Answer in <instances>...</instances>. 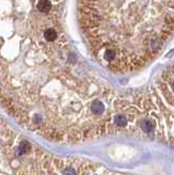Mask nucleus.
I'll return each mask as SVG.
<instances>
[{
	"label": "nucleus",
	"instance_id": "1",
	"mask_svg": "<svg viewBox=\"0 0 174 175\" xmlns=\"http://www.w3.org/2000/svg\"><path fill=\"white\" fill-rule=\"evenodd\" d=\"M65 0H0V106L60 142L90 114L102 86L78 68L62 28Z\"/></svg>",
	"mask_w": 174,
	"mask_h": 175
},
{
	"label": "nucleus",
	"instance_id": "2",
	"mask_svg": "<svg viewBox=\"0 0 174 175\" xmlns=\"http://www.w3.org/2000/svg\"><path fill=\"white\" fill-rule=\"evenodd\" d=\"M79 21L96 60L115 72L139 69L174 31V0H79Z\"/></svg>",
	"mask_w": 174,
	"mask_h": 175
},
{
	"label": "nucleus",
	"instance_id": "3",
	"mask_svg": "<svg viewBox=\"0 0 174 175\" xmlns=\"http://www.w3.org/2000/svg\"><path fill=\"white\" fill-rule=\"evenodd\" d=\"M141 107L155 136L174 147V64L169 66L146 93Z\"/></svg>",
	"mask_w": 174,
	"mask_h": 175
}]
</instances>
